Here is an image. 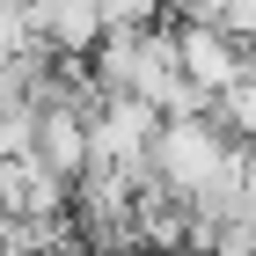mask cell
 Instances as JSON below:
<instances>
[{"label": "cell", "mask_w": 256, "mask_h": 256, "mask_svg": "<svg viewBox=\"0 0 256 256\" xmlns=\"http://www.w3.org/2000/svg\"><path fill=\"white\" fill-rule=\"evenodd\" d=\"M168 44H176L183 80H190L205 102H212V96H234V88H242V44L227 37L220 22H183Z\"/></svg>", "instance_id": "obj_1"}, {"label": "cell", "mask_w": 256, "mask_h": 256, "mask_svg": "<svg viewBox=\"0 0 256 256\" xmlns=\"http://www.w3.org/2000/svg\"><path fill=\"white\" fill-rule=\"evenodd\" d=\"M30 22L66 52H88L102 37V0H30Z\"/></svg>", "instance_id": "obj_2"}]
</instances>
